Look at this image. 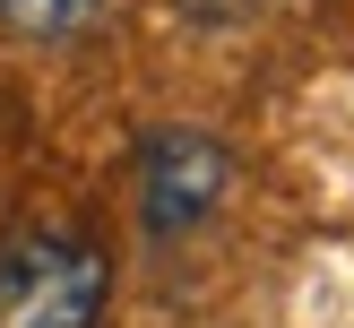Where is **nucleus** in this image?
<instances>
[{"mask_svg":"<svg viewBox=\"0 0 354 328\" xmlns=\"http://www.w3.org/2000/svg\"><path fill=\"white\" fill-rule=\"evenodd\" d=\"M113 251L86 224H17L0 242V328H104Z\"/></svg>","mask_w":354,"mask_h":328,"instance_id":"obj_1","label":"nucleus"},{"mask_svg":"<svg viewBox=\"0 0 354 328\" xmlns=\"http://www.w3.org/2000/svg\"><path fill=\"white\" fill-rule=\"evenodd\" d=\"M234 190V147L216 130H156L138 147V224L147 242H190Z\"/></svg>","mask_w":354,"mask_h":328,"instance_id":"obj_2","label":"nucleus"},{"mask_svg":"<svg viewBox=\"0 0 354 328\" xmlns=\"http://www.w3.org/2000/svg\"><path fill=\"white\" fill-rule=\"evenodd\" d=\"M104 0H0V26L26 35V44H69V35L95 26Z\"/></svg>","mask_w":354,"mask_h":328,"instance_id":"obj_3","label":"nucleus"}]
</instances>
